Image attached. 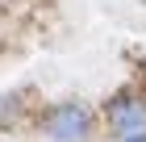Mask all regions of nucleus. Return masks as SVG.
<instances>
[{"label":"nucleus","mask_w":146,"mask_h":142,"mask_svg":"<svg viewBox=\"0 0 146 142\" xmlns=\"http://www.w3.org/2000/svg\"><path fill=\"white\" fill-rule=\"evenodd\" d=\"M92 130H96V113L84 100H58L38 117V134H46L50 142H88Z\"/></svg>","instance_id":"1"},{"label":"nucleus","mask_w":146,"mask_h":142,"mask_svg":"<svg viewBox=\"0 0 146 142\" xmlns=\"http://www.w3.org/2000/svg\"><path fill=\"white\" fill-rule=\"evenodd\" d=\"M100 121H104V130H109V138H117V142L134 138V134H146V96L138 88H121L104 105Z\"/></svg>","instance_id":"2"},{"label":"nucleus","mask_w":146,"mask_h":142,"mask_svg":"<svg viewBox=\"0 0 146 142\" xmlns=\"http://www.w3.org/2000/svg\"><path fill=\"white\" fill-rule=\"evenodd\" d=\"M21 113V96H0V130H9Z\"/></svg>","instance_id":"3"},{"label":"nucleus","mask_w":146,"mask_h":142,"mask_svg":"<svg viewBox=\"0 0 146 142\" xmlns=\"http://www.w3.org/2000/svg\"><path fill=\"white\" fill-rule=\"evenodd\" d=\"M125 142H146V134H134V138H125Z\"/></svg>","instance_id":"4"}]
</instances>
